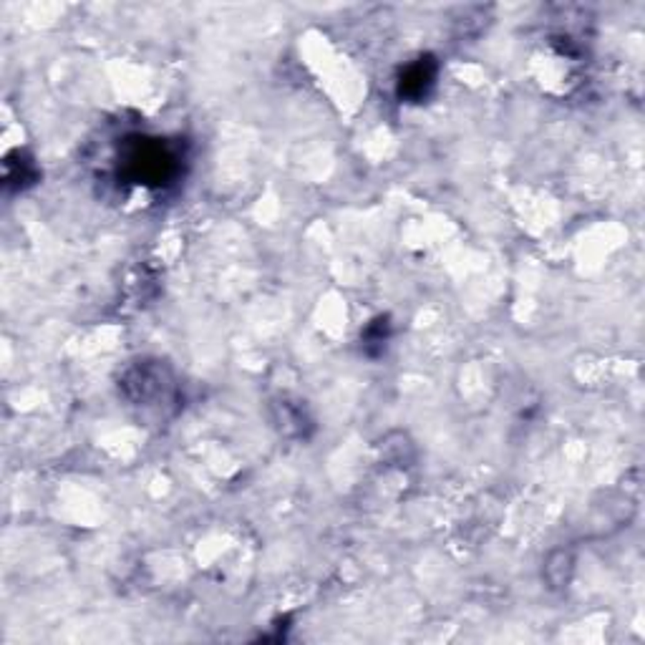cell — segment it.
Wrapping results in <instances>:
<instances>
[{
  "label": "cell",
  "mask_w": 645,
  "mask_h": 645,
  "mask_svg": "<svg viewBox=\"0 0 645 645\" xmlns=\"http://www.w3.org/2000/svg\"><path fill=\"white\" fill-rule=\"evenodd\" d=\"M431 78H434V69H429V63H416V66H411L409 74L404 76L401 94H406V96H421L426 86L431 84Z\"/></svg>",
  "instance_id": "obj_2"
},
{
  "label": "cell",
  "mask_w": 645,
  "mask_h": 645,
  "mask_svg": "<svg viewBox=\"0 0 645 645\" xmlns=\"http://www.w3.org/2000/svg\"><path fill=\"white\" fill-rule=\"evenodd\" d=\"M134 176L142 182H161L175 172V157L167 154L159 144L154 147H142L132 157Z\"/></svg>",
  "instance_id": "obj_1"
}]
</instances>
